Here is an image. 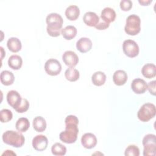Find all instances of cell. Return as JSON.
Segmentation results:
<instances>
[{
  "label": "cell",
  "mask_w": 156,
  "mask_h": 156,
  "mask_svg": "<svg viewBox=\"0 0 156 156\" xmlns=\"http://www.w3.org/2000/svg\"><path fill=\"white\" fill-rule=\"evenodd\" d=\"M65 122V130L60 133V140L67 144L74 143L77 138L79 119L77 116L70 115L66 117Z\"/></svg>",
  "instance_id": "6da1fadb"
},
{
  "label": "cell",
  "mask_w": 156,
  "mask_h": 156,
  "mask_svg": "<svg viewBox=\"0 0 156 156\" xmlns=\"http://www.w3.org/2000/svg\"><path fill=\"white\" fill-rule=\"evenodd\" d=\"M47 23L46 30L48 34L52 37H57L60 35L63 20L62 16L57 13H51L48 15L46 18Z\"/></svg>",
  "instance_id": "7a4b0ae2"
},
{
  "label": "cell",
  "mask_w": 156,
  "mask_h": 156,
  "mask_svg": "<svg viewBox=\"0 0 156 156\" xmlns=\"http://www.w3.org/2000/svg\"><path fill=\"white\" fill-rule=\"evenodd\" d=\"M4 143L15 147H21L25 141V138L22 133L14 130H7L2 136Z\"/></svg>",
  "instance_id": "3957f363"
},
{
  "label": "cell",
  "mask_w": 156,
  "mask_h": 156,
  "mask_svg": "<svg viewBox=\"0 0 156 156\" xmlns=\"http://www.w3.org/2000/svg\"><path fill=\"white\" fill-rule=\"evenodd\" d=\"M140 18L135 14L129 15L126 21L124 30L126 33L129 35H136L141 30Z\"/></svg>",
  "instance_id": "277c9868"
},
{
  "label": "cell",
  "mask_w": 156,
  "mask_h": 156,
  "mask_svg": "<svg viewBox=\"0 0 156 156\" xmlns=\"http://www.w3.org/2000/svg\"><path fill=\"white\" fill-rule=\"evenodd\" d=\"M156 114V108L154 104H144L137 113L138 118L142 122H147L153 118Z\"/></svg>",
  "instance_id": "5b68a950"
},
{
  "label": "cell",
  "mask_w": 156,
  "mask_h": 156,
  "mask_svg": "<svg viewBox=\"0 0 156 156\" xmlns=\"http://www.w3.org/2000/svg\"><path fill=\"white\" fill-rule=\"evenodd\" d=\"M144 156H155L156 155V136L154 134H147L143 139Z\"/></svg>",
  "instance_id": "8992f818"
},
{
  "label": "cell",
  "mask_w": 156,
  "mask_h": 156,
  "mask_svg": "<svg viewBox=\"0 0 156 156\" xmlns=\"http://www.w3.org/2000/svg\"><path fill=\"white\" fill-rule=\"evenodd\" d=\"M122 49L124 54L129 57H135L138 55L139 47L132 40H126L122 43Z\"/></svg>",
  "instance_id": "52a82bcc"
},
{
  "label": "cell",
  "mask_w": 156,
  "mask_h": 156,
  "mask_svg": "<svg viewBox=\"0 0 156 156\" xmlns=\"http://www.w3.org/2000/svg\"><path fill=\"white\" fill-rule=\"evenodd\" d=\"M44 70L50 76H57L62 70V65L57 60L49 58L44 64Z\"/></svg>",
  "instance_id": "ba28073f"
},
{
  "label": "cell",
  "mask_w": 156,
  "mask_h": 156,
  "mask_svg": "<svg viewBox=\"0 0 156 156\" xmlns=\"http://www.w3.org/2000/svg\"><path fill=\"white\" fill-rule=\"evenodd\" d=\"M48 145V140L43 135H38L34 136L32 140V146L38 151H43L47 148Z\"/></svg>",
  "instance_id": "9c48e42d"
},
{
  "label": "cell",
  "mask_w": 156,
  "mask_h": 156,
  "mask_svg": "<svg viewBox=\"0 0 156 156\" xmlns=\"http://www.w3.org/2000/svg\"><path fill=\"white\" fill-rule=\"evenodd\" d=\"M62 60L65 64L69 68H74L79 62L77 55L72 51H66L62 55Z\"/></svg>",
  "instance_id": "30bf717a"
},
{
  "label": "cell",
  "mask_w": 156,
  "mask_h": 156,
  "mask_svg": "<svg viewBox=\"0 0 156 156\" xmlns=\"http://www.w3.org/2000/svg\"><path fill=\"white\" fill-rule=\"evenodd\" d=\"M22 98L20 93L15 90H10L7 93V101L8 104L15 110L19 106L22 101Z\"/></svg>",
  "instance_id": "8fae6325"
},
{
  "label": "cell",
  "mask_w": 156,
  "mask_h": 156,
  "mask_svg": "<svg viewBox=\"0 0 156 156\" xmlns=\"http://www.w3.org/2000/svg\"><path fill=\"white\" fill-rule=\"evenodd\" d=\"M131 88L136 94H143L146 91L147 85L143 79L136 78L132 80L131 83Z\"/></svg>",
  "instance_id": "7c38bea8"
},
{
  "label": "cell",
  "mask_w": 156,
  "mask_h": 156,
  "mask_svg": "<svg viewBox=\"0 0 156 156\" xmlns=\"http://www.w3.org/2000/svg\"><path fill=\"white\" fill-rule=\"evenodd\" d=\"M81 143L86 149H91L96 146L97 144V138L96 136L91 133H86L81 138Z\"/></svg>",
  "instance_id": "4fadbf2b"
},
{
  "label": "cell",
  "mask_w": 156,
  "mask_h": 156,
  "mask_svg": "<svg viewBox=\"0 0 156 156\" xmlns=\"http://www.w3.org/2000/svg\"><path fill=\"white\" fill-rule=\"evenodd\" d=\"M92 47L91 40L87 37L80 38L76 43L77 49L82 53H85L89 51Z\"/></svg>",
  "instance_id": "5bb4252c"
},
{
  "label": "cell",
  "mask_w": 156,
  "mask_h": 156,
  "mask_svg": "<svg viewBox=\"0 0 156 156\" xmlns=\"http://www.w3.org/2000/svg\"><path fill=\"white\" fill-rule=\"evenodd\" d=\"M84 23L90 27H95L99 21V17L93 12H86L83 16Z\"/></svg>",
  "instance_id": "9a60e30c"
},
{
  "label": "cell",
  "mask_w": 156,
  "mask_h": 156,
  "mask_svg": "<svg viewBox=\"0 0 156 156\" xmlns=\"http://www.w3.org/2000/svg\"><path fill=\"white\" fill-rule=\"evenodd\" d=\"M127 80V74L124 71L119 69L116 71L113 75V81L118 86H121L125 84Z\"/></svg>",
  "instance_id": "2e32d148"
},
{
  "label": "cell",
  "mask_w": 156,
  "mask_h": 156,
  "mask_svg": "<svg viewBox=\"0 0 156 156\" xmlns=\"http://www.w3.org/2000/svg\"><path fill=\"white\" fill-rule=\"evenodd\" d=\"M101 18L104 21L110 23L115 21L116 18V12L112 8L105 7L101 12Z\"/></svg>",
  "instance_id": "e0dca14e"
},
{
  "label": "cell",
  "mask_w": 156,
  "mask_h": 156,
  "mask_svg": "<svg viewBox=\"0 0 156 156\" xmlns=\"http://www.w3.org/2000/svg\"><path fill=\"white\" fill-rule=\"evenodd\" d=\"M80 14L79 8L75 5H71L68 6L65 10V15L66 18L71 20L74 21L77 20Z\"/></svg>",
  "instance_id": "ac0fdd59"
},
{
  "label": "cell",
  "mask_w": 156,
  "mask_h": 156,
  "mask_svg": "<svg viewBox=\"0 0 156 156\" xmlns=\"http://www.w3.org/2000/svg\"><path fill=\"white\" fill-rule=\"evenodd\" d=\"M141 73L144 77L151 79L156 76V66L152 63H147L144 65L141 69Z\"/></svg>",
  "instance_id": "d6986e66"
},
{
  "label": "cell",
  "mask_w": 156,
  "mask_h": 156,
  "mask_svg": "<svg viewBox=\"0 0 156 156\" xmlns=\"http://www.w3.org/2000/svg\"><path fill=\"white\" fill-rule=\"evenodd\" d=\"M7 46L9 51L12 52H17L21 49V42L16 37L10 38L7 42Z\"/></svg>",
  "instance_id": "ffe728a7"
},
{
  "label": "cell",
  "mask_w": 156,
  "mask_h": 156,
  "mask_svg": "<svg viewBox=\"0 0 156 156\" xmlns=\"http://www.w3.org/2000/svg\"><path fill=\"white\" fill-rule=\"evenodd\" d=\"M23 64L22 58L18 55H12L8 59V65L13 69L18 70L21 68Z\"/></svg>",
  "instance_id": "44dd1931"
},
{
  "label": "cell",
  "mask_w": 156,
  "mask_h": 156,
  "mask_svg": "<svg viewBox=\"0 0 156 156\" xmlns=\"http://www.w3.org/2000/svg\"><path fill=\"white\" fill-rule=\"evenodd\" d=\"M34 129L38 132H42L45 130L46 128V122L45 119L40 116H38L34 118L33 120Z\"/></svg>",
  "instance_id": "7402d4cb"
},
{
  "label": "cell",
  "mask_w": 156,
  "mask_h": 156,
  "mask_svg": "<svg viewBox=\"0 0 156 156\" xmlns=\"http://www.w3.org/2000/svg\"><path fill=\"white\" fill-rule=\"evenodd\" d=\"M0 79L1 82L3 85L8 86L12 85L13 83L15 77L12 72L7 70H4L2 71L1 73Z\"/></svg>",
  "instance_id": "603a6c76"
},
{
  "label": "cell",
  "mask_w": 156,
  "mask_h": 156,
  "mask_svg": "<svg viewBox=\"0 0 156 156\" xmlns=\"http://www.w3.org/2000/svg\"><path fill=\"white\" fill-rule=\"evenodd\" d=\"M61 34L66 40H71L74 38L77 34V29L71 25L64 27L61 30Z\"/></svg>",
  "instance_id": "cb8c5ba5"
},
{
  "label": "cell",
  "mask_w": 156,
  "mask_h": 156,
  "mask_svg": "<svg viewBox=\"0 0 156 156\" xmlns=\"http://www.w3.org/2000/svg\"><path fill=\"white\" fill-rule=\"evenodd\" d=\"M106 80V76L102 71L95 72L91 77V81L96 86H102Z\"/></svg>",
  "instance_id": "d4e9b609"
},
{
  "label": "cell",
  "mask_w": 156,
  "mask_h": 156,
  "mask_svg": "<svg viewBox=\"0 0 156 156\" xmlns=\"http://www.w3.org/2000/svg\"><path fill=\"white\" fill-rule=\"evenodd\" d=\"M30 127V122L26 118H20L15 124V127L16 130L21 132H24L27 131Z\"/></svg>",
  "instance_id": "484cf974"
},
{
  "label": "cell",
  "mask_w": 156,
  "mask_h": 156,
  "mask_svg": "<svg viewBox=\"0 0 156 156\" xmlns=\"http://www.w3.org/2000/svg\"><path fill=\"white\" fill-rule=\"evenodd\" d=\"M79 72L74 68H69L65 72V78L70 82H75L79 78Z\"/></svg>",
  "instance_id": "4316f807"
},
{
  "label": "cell",
  "mask_w": 156,
  "mask_h": 156,
  "mask_svg": "<svg viewBox=\"0 0 156 156\" xmlns=\"http://www.w3.org/2000/svg\"><path fill=\"white\" fill-rule=\"evenodd\" d=\"M52 154L56 156H62L65 155L66 152V147L60 143L54 144L51 147Z\"/></svg>",
  "instance_id": "83f0119b"
},
{
  "label": "cell",
  "mask_w": 156,
  "mask_h": 156,
  "mask_svg": "<svg viewBox=\"0 0 156 156\" xmlns=\"http://www.w3.org/2000/svg\"><path fill=\"white\" fill-rule=\"evenodd\" d=\"M13 117L12 112L9 109H2L0 111V119L2 122H7L10 121Z\"/></svg>",
  "instance_id": "f1b7e54d"
},
{
  "label": "cell",
  "mask_w": 156,
  "mask_h": 156,
  "mask_svg": "<svg viewBox=\"0 0 156 156\" xmlns=\"http://www.w3.org/2000/svg\"><path fill=\"white\" fill-rule=\"evenodd\" d=\"M124 155L126 156H139L140 149L135 145H129L126 149Z\"/></svg>",
  "instance_id": "f546056e"
},
{
  "label": "cell",
  "mask_w": 156,
  "mask_h": 156,
  "mask_svg": "<svg viewBox=\"0 0 156 156\" xmlns=\"http://www.w3.org/2000/svg\"><path fill=\"white\" fill-rule=\"evenodd\" d=\"M29 101L26 99L23 98L21 102L19 105V106L15 109V110L18 113H24V112H26L29 109Z\"/></svg>",
  "instance_id": "4dcf8cb0"
},
{
  "label": "cell",
  "mask_w": 156,
  "mask_h": 156,
  "mask_svg": "<svg viewBox=\"0 0 156 156\" xmlns=\"http://www.w3.org/2000/svg\"><path fill=\"white\" fill-rule=\"evenodd\" d=\"M120 7L123 11H128L132 7V2L130 0H122L119 4Z\"/></svg>",
  "instance_id": "1f68e13d"
},
{
  "label": "cell",
  "mask_w": 156,
  "mask_h": 156,
  "mask_svg": "<svg viewBox=\"0 0 156 156\" xmlns=\"http://www.w3.org/2000/svg\"><path fill=\"white\" fill-rule=\"evenodd\" d=\"M109 23H107L102 20L101 21H99V23L95 26V28L98 30H105L109 27Z\"/></svg>",
  "instance_id": "d6a6232c"
},
{
  "label": "cell",
  "mask_w": 156,
  "mask_h": 156,
  "mask_svg": "<svg viewBox=\"0 0 156 156\" xmlns=\"http://www.w3.org/2000/svg\"><path fill=\"white\" fill-rule=\"evenodd\" d=\"M147 85V88L149 93L152 95H155V80L149 82Z\"/></svg>",
  "instance_id": "836d02e7"
},
{
  "label": "cell",
  "mask_w": 156,
  "mask_h": 156,
  "mask_svg": "<svg viewBox=\"0 0 156 156\" xmlns=\"http://www.w3.org/2000/svg\"><path fill=\"white\" fill-rule=\"evenodd\" d=\"M138 2L142 5H148L152 2V0H139Z\"/></svg>",
  "instance_id": "e575fe53"
},
{
  "label": "cell",
  "mask_w": 156,
  "mask_h": 156,
  "mask_svg": "<svg viewBox=\"0 0 156 156\" xmlns=\"http://www.w3.org/2000/svg\"><path fill=\"white\" fill-rule=\"evenodd\" d=\"M16 155V154L15 152H13L12 151L7 150V151H5L2 154V155Z\"/></svg>",
  "instance_id": "d590c367"
}]
</instances>
